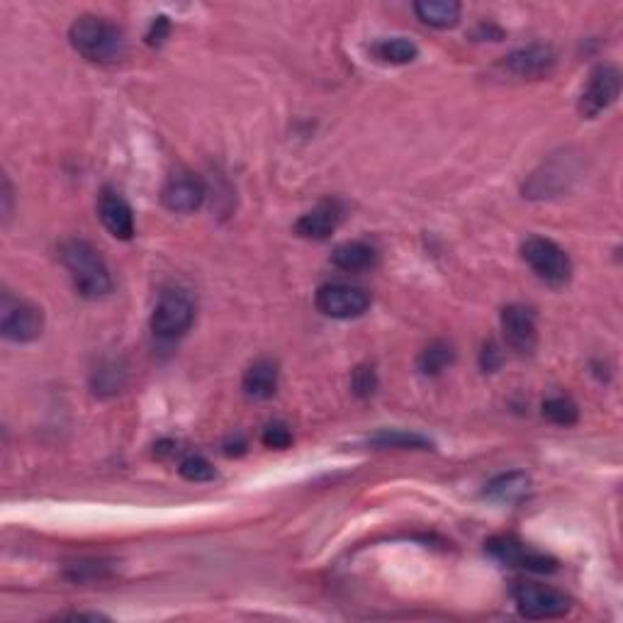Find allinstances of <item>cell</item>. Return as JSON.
<instances>
[{"label":"cell","instance_id":"obj_1","mask_svg":"<svg viewBox=\"0 0 623 623\" xmlns=\"http://www.w3.org/2000/svg\"><path fill=\"white\" fill-rule=\"evenodd\" d=\"M71 47L76 49L83 59L95 61V64H112L125 56L127 39L125 32L115 22L98 18V15H81L69 30Z\"/></svg>","mask_w":623,"mask_h":623},{"label":"cell","instance_id":"obj_2","mask_svg":"<svg viewBox=\"0 0 623 623\" xmlns=\"http://www.w3.org/2000/svg\"><path fill=\"white\" fill-rule=\"evenodd\" d=\"M61 263L69 271L71 280H74L76 290L88 300H98V297L110 295L112 278L108 266H105L103 256L95 251L93 244L83 239H69L61 244L59 249Z\"/></svg>","mask_w":623,"mask_h":623},{"label":"cell","instance_id":"obj_3","mask_svg":"<svg viewBox=\"0 0 623 623\" xmlns=\"http://www.w3.org/2000/svg\"><path fill=\"white\" fill-rule=\"evenodd\" d=\"M521 256L529 263V268L543 283L560 288L570 280L572 275V263L570 256L565 254L563 246L555 244L553 239L546 237H529L521 246Z\"/></svg>","mask_w":623,"mask_h":623},{"label":"cell","instance_id":"obj_4","mask_svg":"<svg viewBox=\"0 0 623 623\" xmlns=\"http://www.w3.org/2000/svg\"><path fill=\"white\" fill-rule=\"evenodd\" d=\"M514 602L519 614L533 621L560 619L572 609L568 594L555 587L538 585V582H516Z\"/></svg>","mask_w":623,"mask_h":623},{"label":"cell","instance_id":"obj_5","mask_svg":"<svg viewBox=\"0 0 623 623\" xmlns=\"http://www.w3.org/2000/svg\"><path fill=\"white\" fill-rule=\"evenodd\" d=\"M44 314L37 305L27 300H18L10 293L3 295L0 302V334L13 344H30L42 336Z\"/></svg>","mask_w":623,"mask_h":623},{"label":"cell","instance_id":"obj_6","mask_svg":"<svg viewBox=\"0 0 623 623\" xmlns=\"http://www.w3.org/2000/svg\"><path fill=\"white\" fill-rule=\"evenodd\" d=\"M193 319H195L193 297L183 293V290H168V293L161 295V300L156 302L154 314H151V331L164 341L181 339L185 331L193 327Z\"/></svg>","mask_w":623,"mask_h":623},{"label":"cell","instance_id":"obj_7","mask_svg":"<svg viewBox=\"0 0 623 623\" xmlns=\"http://www.w3.org/2000/svg\"><path fill=\"white\" fill-rule=\"evenodd\" d=\"M485 550L499 563L536 572V575H548V572L558 570V560L553 555L531 548L529 543L519 541L516 536H492L485 543Z\"/></svg>","mask_w":623,"mask_h":623},{"label":"cell","instance_id":"obj_8","mask_svg":"<svg viewBox=\"0 0 623 623\" xmlns=\"http://www.w3.org/2000/svg\"><path fill=\"white\" fill-rule=\"evenodd\" d=\"M317 310L331 319H356L363 317L370 307V295L358 285L327 283L314 295Z\"/></svg>","mask_w":623,"mask_h":623},{"label":"cell","instance_id":"obj_9","mask_svg":"<svg viewBox=\"0 0 623 623\" xmlns=\"http://www.w3.org/2000/svg\"><path fill=\"white\" fill-rule=\"evenodd\" d=\"M621 93V74L616 66L602 64L589 74V81L585 91L580 95V112L587 120H594L597 115H602L606 108L616 103Z\"/></svg>","mask_w":623,"mask_h":623},{"label":"cell","instance_id":"obj_10","mask_svg":"<svg viewBox=\"0 0 623 623\" xmlns=\"http://www.w3.org/2000/svg\"><path fill=\"white\" fill-rule=\"evenodd\" d=\"M555 64H558V56L550 44H529V47H521L504 56L499 61V69L504 74L514 78H524V81H536V78H546L553 74Z\"/></svg>","mask_w":623,"mask_h":623},{"label":"cell","instance_id":"obj_11","mask_svg":"<svg viewBox=\"0 0 623 623\" xmlns=\"http://www.w3.org/2000/svg\"><path fill=\"white\" fill-rule=\"evenodd\" d=\"M502 331L504 339H507L509 349L521 353V356H529L536 349L538 341V329H536V317L529 307L524 305H509L502 310Z\"/></svg>","mask_w":623,"mask_h":623},{"label":"cell","instance_id":"obj_12","mask_svg":"<svg viewBox=\"0 0 623 623\" xmlns=\"http://www.w3.org/2000/svg\"><path fill=\"white\" fill-rule=\"evenodd\" d=\"M161 200L171 212H195L205 202V185L195 173L178 171L166 181Z\"/></svg>","mask_w":623,"mask_h":623},{"label":"cell","instance_id":"obj_13","mask_svg":"<svg viewBox=\"0 0 623 623\" xmlns=\"http://www.w3.org/2000/svg\"><path fill=\"white\" fill-rule=\"evenodd\" d=\"M98 217L115 239L129 241L134 237V212L117 190L105 188L98 198Z\"/></svg>","mask_w":623,"mask_h":623},{"label":"cell","instance_id":"obj_14","mask_svg":"<svg viewBox=\"0 0 623 623\" xmlns=\"http://www.w3.org/2000/svg\"><path fill=\"white\" fill-rule=\"evenodd\" d=\"M575 176L570 168V161L553 159L550 164H543L541 171L531 176L529 185H524L526 198H553L560 190H568V183Z\"/></svg>","mask_w":623,"mask_h":623},{"label":"cell","instance_id":"obj_15","mask_svg":"<svg viewBox=\"0 0 623 623\" xmlns=\"http://www.w3.org/2000/svg\"><path fill=\"white\" fill-rule=\"evenodd\" d=\"M341 222V207L339 202L327 200V202H319L317 207H312L310 212L300 217L295 222V232L300 234L302 239H314V241H322L327 239Z\"/></svg>","mask_w":623,"mask_h":623},{"label":"cell","instance_id":"obj_16","mask_svg":"<svg viewBox=\"0 0 623 623\" xmlns=\"http://www.w3.org/2000/svg\"><path fill=\"white\" fill-rule=\"evenodd\" d=\"M241 387H244V395L251 397V400H268L278 390V366L271 358H258L246 368Z\"/></svg>","mask_w":623,"mask_h":623},{"label":"cell","instance_id":"obj_17","mask_svg":"<svg viewBox=\"0 0 623 623\" xmlns=\"http://www.w3.org/2000/svg\"><path fill=\"white\" fill-rule=\"evenodd\" d=\"M331 263L346 273H361L378 263V251L366 241H346V244L336 246Z\"/></svg>","mask_w":623,"mask_h":623},{"label":"cell","instance_id":"obj_18","mask_svg":"<svg viewBox=\"0 0 623 623\" xmlns=\"http://www.w3.org/2000/svg\"><path fill=\"white\" fill-rule=\"evenodd\" d=\"M414 13L424 25L436 30H451L460 20V3L456 0H419L414 3Z\"/></svg>","mask_w":623,"mask_h":623},{"label":"cell","instance_id":"obj_19","mask_svg":"<svg viewBox=\"0 0 623 623\" xmlns=\"http://www.w3.org/2000/svg\"><path fill=\"white\" fill-rule=\"evenodd\" d=\"M531 487V477L521 470H512V473H504L495 477V480L487 485L485 497L495 499V502H519L521 497L529 492Z\"/></svg>","mask_w":623,"mask_h":623},{"label":"cell","instance_id":"obj_20","mask_svg":"<svg viewBox=\"0 0 623 623\" xmlns=\"http://www.w3.org/2000/svg\"><path fill=\"white\" fill-rule=\"evenodd\" d=\"M373 54L385 64H412L419 56V47L404 37H392L375 44Z\"/></svg>","mask_w":623,"mask_h":623},{"label":"cell","instance_id":"obj_21","mask_svg":"<svg viewBox=\"0 0 623 623\" xmlns=\"http://www.w3.org/2000/svg\"><path fill=\"white\" fill-rule=\"evenodd\" d=\"M453 361H456L453 346L446 344V341H434V344H429L422 353H419L417 368L422 370L424 375H441Z\"/></svg>","mask_w":623,"mask_h":623},{"label":"cell","instance_id":"obj_22","mask_svg":"<svg viewBox=\"0 0 623 623\" xmlns=\"http://www.w3.org/2000/svg\"><path fill=\"white\" fill-rule=\"evenodd\" d=\"M370 446L404 448V451H424V448H431V441L424 439L422 434H412V431H380V434L370 436Z\"/></svg>","mask_w":623,"mask_h":623},{"label":"cell","instance_id":"obj_23","mask_svg":"<svg viewBox=\"0 0 623 623\" xmlns=\"http://www.w3.org/2000/svg\"><path fill=\"white\" fill-rule=\"evenodd\" d=\"M543 417H546L550 424L572 426V424H577V419H580V407H577V404L565 395L550 397V400L543 402Z\"/></svg>","mask_w":623,"mask_h":623},{"label":"cell","instance_id":"obj_24","mask_svg":"<svg viewBox=\"0 0 623 623\" xmlns=\"http://www.w3.org/2000/svg\"><path fill=\"white\" fill-rule=\"evenodd\" d=\"M183 480L188 482H210L217 477V470L212 468V463L202 456H188L178 468Z\"/></svg>","mask_w":623,"mask_h":623},{"label":"cell","instance_id":"obj_25","mask_svg":"<svg viewBox=\"0 0 623 623\" xmlns=\"http://www.w3.org/2000/svg\"><path fill=\"white\" fill-rule=\"evenodd\" d=\"M261 441L266 448L283 451V448H288L290 443H293V431H290V426L285 422H271L263 429Z\"/></svg>","mask_w":623,"mask_h":623},{"label":"cell","instance_id":"obj_26","mask_svg":"<svg viewBox=\"0 0 623 623\" xmlns=\"http://www.w3.org/2000/svg\"><path fill=\"white\" fill-rule=\"evenodd\" d=\"M93 387H95V392H100V395H103V392H120V387H122V370L117 368V363H110V366H103L98 370V373H95V383H93Z\"/></svg>","mask_w":623,"mask_h":623},{"label":"cell","instance_id":"obj_27","mask_svg":"<svg viewBox=\"0 0 623 623\" xmlns=\"http://www.w3.org/2000/svg\"><path fill=\"white\" fill-rule=\"evenodd\" d=\"M375 387H378V375H375V370L370 366L356 368V373H353V390H356V395L370 397L375 392Z\"/></svg>","mask_w":623,"mask_h":623},{"label":"cell","instance_id":"obj_28","mask_svg":"<svg viewBox=\"0 0 623 623\" xmlns=\"http://www.w3.org/2000/svg\"><path fill=\"white\" fill-rule=\"evenodd\" d=\"M168 32H171V22H168V18H164V15H161V18H156L154 22H151V30H149V35H147V42L151 44V47H159V44L168 37Z\"/></svg>","mask_w":623,"mask_h":623},{"label":"cell","instance_id":"obj_29","mask_svg":"<svg viewBox=\"0 0 623 623\" xmlns=\"http://www.w3.org/2000/svg\"><path fill=\"white\" fill-rule=\"evenodd\" d=\"M480 363H482V370H497L499 363H502V351L497 349L495 344H485V349H482V356H480Z\"/></svg>","mask_w":623,"mask_h":623},{"label":"cell","instance_id":"obj_30","mask_svg":"<svg viewBox=\"0 0 623 623\" xmlns=\"http://www.w3.org/2000/svg\"><path fill=\"white\" fill-rule=\"evenodd\" d=\"M246 451V443H244V439H234V441H227L224 443V453H227V456H241V453Z\"/></svg>","mask_w":623,"mask_h":623}]
</instances>
